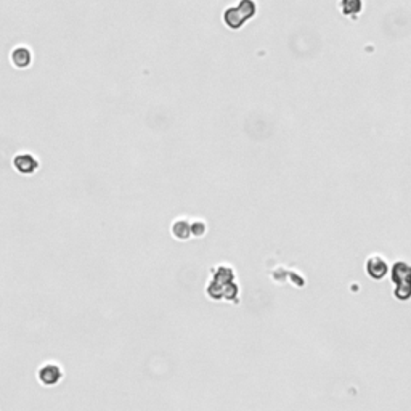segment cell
I'll list each match as a JSON object with an SVG mask.
<instances>
[{
  "instance_id": "obj_1",
  "label": "cell",
  "mask_w": 411,
  "mask_h": 411,
  "mask_svg": "<svg viewBox=\"0 0 411 411\" xmlns=\"http://www.w3.org/2000/svg\"><path fill=\"white\" fill-rule=\"evenodd\" d=\"M392 279L397 286L395 297L400 301H407L411 297V265L407 262H397L392 272Z\"/></svg>"
},
{
  "instance_id": "obj_2",
  "label": "cell",
  "mask_w": 411,
  "mask_h": 411,
  "mask_svg": "<svg viewBox=\"0 0 411 411\" xmlns=\"http://www.w3.org/2000/svg\"><path fill=\"white\" fill-rule=\"evenodd\" d=\"M13 167L15 171L20 173V175H34V173L39 171L40 163L34 154L31 153H18L13 158Z\"/></svg>"
},
{
  "instance_id": "obj_3",
  "label": "cell",
  "mask_w": 411,
  "mask_h": 411,
  "mask_svg": "<svg viewBox=\"0 0 411 411\" xmlns=\"http://www.w3.org/2000/svg\"><path fill=\"white\" fill-rule=\"evenodd\" d=\"M37 379L45 387H53V385L60 384V381L63 379V370L57 363H45L37 371Z\"/></svg>"
},
{
  "instance_id": "obj_4",
  "label": "cell",
  "mask_w": 411,
  "mask_h": 411,
  "mask_svg": "<svg viewBox=\"0 0 411 411\" xmlns=\"http://www.w3.org/2000/svg\"><path fill=\"white\" fill-rule=\"evenodd\" d=\"M366 269H368V273L371 278L375 279H381L385 276V273H387V264H385V260L382 259V255H371L368 259V264H366Z\"/></svg>"
},
{
  "instance_id": "obj_5",
  "label": "cell",
  "mask_w": 411,
  "mask_h": 411,
  "mask_svg": "<svg viewBox=\"0 0 411 411\" xmlns=\"http://www.w3.org/2000/svg\"><path fill=\"white\" fill-rule=\"evenodd\" d=\"M172 236L178 241H186L190 240L191 235V223L186 222L185 219H178L172 223Z\"/></svg>"
},
{
  "instance_id": "obj_6",
  "label": "cell",
  "mask_w": 411,
  "mask_h": 411,
  "mask_svg": "<svg viewBox=\"0 0 411 411\" xmlns=\"http://www.w3.org/2000/svg\"><path fill=\"white\" fill-rule=\"evenodd\" d=\"M11 61L15 63L16 68H26L31 63V53L28 48H16L13 55H11Z\"/></svg>"
},
{
  "instance_id": "obj_7",
  "label": "cell",
  "mask_w": 411,
  "mask_h": 411,
  "mask_svg": "<svg viewBox=\"0 0 411 411\" xmlns=\"http://www.w3.org/2000/svg\"><path fill=\"white\" fill-rule=\"evenodd\" d=\"M206 230H207V227H206V222L204 220H193L191 222V235L193 236H204L206 235Z\"/></svg>"
}]
</instances>
